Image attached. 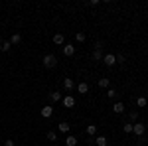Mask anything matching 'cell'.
<instances>
[{
    "mask_svg": "<svg viewBox=\"0 0 148 146\" xmlns=\"http://www.w3.org/2000/svg\"><path fill=\"white\" fill-rule=\"evenodd\" d=\"M42 63H44V67H47V69H53V67L57 65V57L53 56V53H47V56H44Z\"/></svg>",
    "mask_w": 148,
    "mask_h": 146,
    "instance_id": "6da1fadb",
    "label": "cell"
},
{
    "mask_svg": "<svg viewBox=\"0 0 148 146\" xmlns=\"http://www.w3.org/2000/svg\"><path fill=\"white\" fill-rule=\"evenodd\" d=\"M103 63H105L107 67H113V65H116V56H113V53L103 56Z\"/></svg>",
    "mask_w": 148,
    "mask_h": 146,
    "instance_id": "7a4b0ae2",
    "label": "cell"
},
{
    "mask_svg": "<svg viewBox=\"0 0 148 146\" xmlns=\"http://www.w3.org/2000/svg\"><path fill=\"white\" fill-rule=\"evenodd\" d=\"M61 103H63L65 109H71V107H75V97H73V95H63Z\"/></svg>",
    "mask_w": 148,
    "mask_h": 146,
    "instance_id": "3957f363",
    "label": "cell"
},
{
    "mask_svg": "<svg viewBox=\"0 0 148 146\" xmlns=\"http://www.w3.org/2000/svg\"><path fill=\"white\" fill-rule=\"evenodd\" d=\"M144 130H146V126H144L142 123H134V124H132V132H134L136 136H142V134H144Z\"/></svg>",
    "mask_w": 148,
    "mask_h": 146,
    "instance_id": "277c9868",
    "label": "cell"
},
{
    "mask_svg": "<svg viewBox=\"0 0 148 146\" xmlns=\"http://www.w3.org/2000/svg\"><path fill=\"white\" fill-rule=\"evenodd\" d=\"M61 49H63V56H65V57H71L73 53H75V45H73V44H65Z\"/></svg>",
    "mask_w": 148,
    "mask_h": 146,
    "instance_id": "5b68a950",
    "label": "cell"
},
{
    "mask_svg": "<svg viewBox=\"0 0 148 146\" xmlns=\"http://www.w3.org/2000/svg\"><path fill=\"white\" fill-rule=\"evenodd\" d=\"M63 89H65V91H73V89H75V81L69 79V77H65V79H63Z\"/></svg>",
    "mask_w": 148,
    "mask_h": 146,
    "instance_id": "8992f818",
    "label": "cell"
},
{
    "mask_svg": "<svg viewBox=\"0 0 148 146\" xmlns=\"http://www.w3.org/2000/svg\"><path fill=\"white\" fill-rule=\"evenodd\" d=\"M53 44L56 45H65V36L61 34V32H57V34L53 36Z\"/></svg>",
    "mask_w": 148,
    "mask_h": 146,
    "instance_id": "52a82bcc",
    "label": "cell"
},
{
    "mask_svg": "<svg viewBox=\"0 0 148 146\" xmlns=\"http://www.w3.org/2000/svg\"><path fill=\"white\" fill-rule=\"evenodd\" d=\"M10 49H12V44L8 42V40H0V51L6 53V51H10Z\"/></svg>",
    "mask_w": 148,
    "mask_h": 146,
    "instance_id": "ba28073f",
    "label": "cell"
},
{
    "mask_svg": "<svg viewBox=\"0 0 148 146\" xmlns=\"http://www.w3.org/2000/svg\"><path fill=\"white\" fill-rule=\"evenodd\" d=\"M69 128H71V126H69V123H65V121H61V123L57 124V130H59V132H63V134H67Z\"/></svg>",
    "mask_w": 148,
    "mask_h": 146,
    "instance_id": "9c48e42d",
    "label": "cell"
},
{
    "mask_svg": "<svg viewBox=\"0 0 148 146\" xmlns=\"http://www.w3.org/2000/svg\"><path fill=\"white\" fill-rule=\"evenodd\" d=\"M8 42H10L12 45H18V44H20V42H22V34H18V32H16V34H12V36H10V40H8Z\"/></svg>",
    "mask_w": 148,
    "mask_h": 146,
    "instance_id": "30bf717a",
    "label": "cell"
},
{
    "mask_svg": "<svg viewBox=\"0 0 148 146\" xmlns=\"http://www.w3.org/2000/svg\"><path fill=\"white\" fill-rule=\"evenodd\" d=\"M40 112H42V117H44V119H49V117L53 114V109H51L49 105H46V107H44V109H42Z\"/></svg>",
    "mask_w": 148,
    "mask_h": 146,
    "instance_id": "8fae6325",
    "label": "cell"
},
{
    "mask_svg": "<svg viewBox=\"0 0 148 146\" xmlns=\"http://www.w3.org/2000/svg\"><path fill=\"white\" fill-rule=\"evenodd\" d=\"M113 111L116 112V114H123V112H125V103H121V101L114 103V105H113Z\"/></svg>",
    "mask_w": 148,
    "mask_h": 146,
    "instance_id": "7c38bea8",
    "label": "cell"
},
{
    "mask_svg": "<svg viewBox=\"0 0 148 146\" xmlns=\"http://www.w3.org/2000/svg\"><path fill=\"white\" fill-rule=\"evenodd\" d=\"M75 87H77V91H79L81 95H85V93H87V91H89V85H87V83H85V81H81V83H77V85H75Z\"/></svg>",
    "mask_w": 148,
    "mask_h": 146,
    "instance_id": "4fadbf2b",
    "label": "cell"
},
{
    "mask_svg": "<svg viewBox=\"0 0 148 146\" xmlns=\"http://www.w3.org/2000/svg\"><path fill=\"white\" fill-rule=\"evenodd\" d=\"M63 97H61V93L59 91H51L49 93V101H53V103H57V101H61Z\"/></svg>",
    "mask_w": 148,
    "mask_h": 146,
    "instance_id": "5bb4252c",
    "label": "cell"
},
{
    "mask_svg": "<svg viewBox=\"0 0 148 146\" xmlns=\"http://www.w3.org/2000/svg\"><path fill=\"white\" fill-rule=\"evenodd\" d=\"M85 132H87V136H95L97 134V126H95V124H89V126H87V128H85Z\"/></svg>",
    "mask_w": 148,
    "mask_h": 146,
    "instance_id": "9a60e30c",
    "label": "cell"
},
{
    "mask_svg": "<svg viewBox=\"0 0 148 146\" xmlns=\"http://www.w3.org/2000/svg\"><path fill=\"white\" fill-rule=\"evenodd\" d=\"M95 144L97 146H109V140H107L105 136H97V138H95Z\"/></svg>",
    "mask_w": 148,
    "mask_h": 146,
    "instance_id": "2e32d148",
    "label": "cell"
},
{
    "mask_svg": "<svg viewBox=\"0 0 148 146\" xmlns=\"http://www.w3.org/2000/svg\"><path fill=\"white\" fill-rule=\"evenodd\" d=\"M99 87H103V89H109V87H111V81H109L107 77H101V79H99Z\"/></svg>",
    "mask_w": 148,
    "mask_h": 146,
    "instance_id": "e0dca14e",
    "label": "cell"
},
{
    "mask_svg": "<svg viewBox=\"0 0 148 146\" xmlns=\"http://www.w3.org/2000/svg\"><path fill=\"white\" fill-rule=\"evenodd\" d=\"M46 138L49 140V142H56V140H57V132H56V130H47Z\"/></svg>",
    "mask_w": 148,
    "mask_h": 146,
    "instance_id": "ac0fdd59",
    "label": "cell"
},
{
    "mask_svg": "<svg viewBox=\"0 0 148 146\" xmlns=\"http://www.w3.org/2000/svg\"><path fill=\"white\" fill-rule=\"evenodd\" d=\"M75 144H77V138L73 134H69L67 138H65V146H75Z\"/></svg>",
    "mask_w": 148,
    "mask_h": 146,
    "instance_id": "d6986e66",
    "label": "cell"
},
{
    "mask_svg": "<svg viewBox=\"0 0 148 146\" xmlns=\"http://www.w3.org/2000/svg\"><path fill=\"white\" fill-rule=\"evenodd\" d=\"M136 105L140 107V109H144V107L148 105V99H146V97H138V99H136Z\"/></svg>",
    "mask_w": 148,
    "mask_h": 146,
    "instance_id": "ffe728a7",
    "label": "cell"
},
{
    "mask_svg": "<svg viewBox=\"0 0 148 146\" xmlns=\"http://www.w3.org/2000/svg\"><path fill=\"white\" fill-rule=\"evenodd\" d=\"M93 59H95V61H103V51L101 49H95V51H93Z\"/></svg>",
    "mask_w": 148,
    "mask_h": 146,
    "instance_id": "44dd1931",
    "label": "cell"
},
{
    "mask_svg": "<svg viewBox=\"0 0 148 146\" xmlns=\"http://www.w3.org/2000/svg\"><path fill=\"white\" fill-rule=\"evenodd\" d=\"M123 130H125V134H130L132 132V123H125L123 124Z\"/></svg>",
    "mask_w": 148,
    "mask_h": 146,
    "instance_id": "7402d4cb",
    "label": "cell"
},
{
    "mask_svg": "<svg viewBox=\"0 0 148 146\" xmlns=\"http://www.w3.org/2000/svg\"><path fill=\"white\" fill-rule=\"evenodd\" d=\"M75 40H77V42H79V44H83V42H85V40H87V36L83 34V32H77V34H75Z\"/></svg>",
    "mask_w": 148,
    "mask_h": 146,
    "instance_id": "603a6c76",
    "label": "cell"
},
{
    "mask_svg": "<svg viewBox=\"0 0 148 146\" xmlns=\"http://www.w3.org/2000/svg\"><path fill=\"white\" fill-rule=\"evenodd\" d=\"M107 97H109V99H114V97H116V91H114L113 87H109V91H107Z\"/></svg>",
    "mask_w": 148,
    "mask_h": 146,
    "instance_id": "cb8c5ba5",
    "label": "cell"
},
{
    "mask_svg": "<svg viewBox=\"0 0 148 146\" xmlns=\"http://www.w3.org/2000/svg\"><path fill=\"white\" fill-rule=\"evenodd\" d=\"M128 119H130V121H136V119H138V112H136V111H130Z\"/></svg>",
    "mask_w": 148,
    "mask_h": 146,
    "instance_id": "d4e9b609",
    "label": "cell"
},
{
    "mask_svg": "<svg viewBox=\"0 0 148 146\" xmlns=\"http://www.w3.org/2000/svg\"><path fill=\"white\" fill-rule=\"evenodd\" d=\"M4 146H16V142L12 138H8V140H4Z\"/></svg>",
    "mask_w": 148,
    "mask_h": 146,
    "instance_id": "484cf974",
    "label": "cell"
},
{
    "mask_svg": "<svg viewBox=\"0 0 148 146\" xmlns=\"http://www.w3.org/2000/svg\"><path fill=\"white\" fill-rule=\"evenodd\" d=\"M116 63H125V56H123V53L116 56Z\"/></svg>",
    "mask_w": 148,
    "mask_h": 146,
    "instance_id": "4316f807",
    "label": "cell"
},
{
    "mask_svg": "<svg viewBox=\"0 0 148 146\" xmlns=\"http://www.w3.org/2000/svg\"><path fill=\"white\" fill-rule=\"evenodd\" d=\"M95 49H103V42H97L95 44Z\"/></svg>",
    "mask_w": 148,
    "mask_h": 146,
    "instance_id": "83f0119b",
    "label": "cell"
},
{
    "mask_svg": "<svg viewBox=\"0 0 148 146\" xmlns=\"http://www.w3.org/2000/svg\"><path fill=\"white\" fill-rule=\"evenodd\" d=\"M146 93H148V87H146Z\"/></svg>",
    "mask_w": 148,
    "mask_h": 146,
    "instance_id": "f1b7e54d",
    "label": "cell"
},
{
    "mask_svg": "<svg viewBox=\"0 0 148 146\" xmlns=\"http://www.w3.org/2000/svg\"><path fill=\"white\" fill-rule=\"evenodd\" d=\"M22 146H26V144H22Z\"/></svg>",
    "mask_w": 148,
    "mask_h": 146,
    "instance_id": "f546056e",
    "label": "cell"
}]
</instances>
